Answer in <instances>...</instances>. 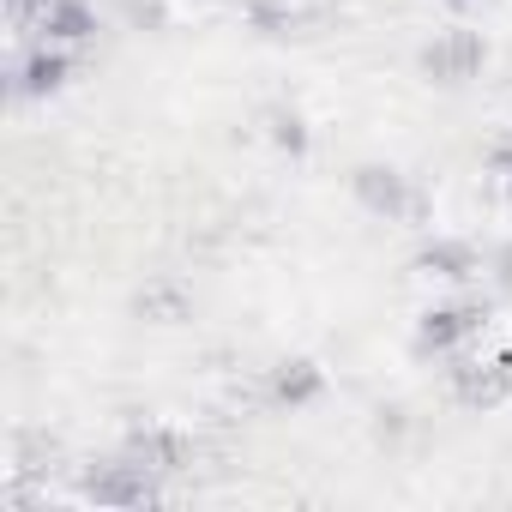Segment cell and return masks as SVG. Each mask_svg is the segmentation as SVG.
I'll return each mask as SVG.
<instances>
[{
	"mask_svg": "<svg viewBox=\"0 0 512 512\" xmlns=\"http://www.w3.org/2000/svg\"><path fill=\"white\" fill-rule=\"evenodd\" d=\"M422 67H428L434 79L458 85V79H470V73L482 67V37L452 31V37H440V43H428V49H422Z\"/></svg>",
	"mask_w": 512,
	"mask_h": 512,
	"instance_id": "obj_1",
	"label": "cell"
},
{
	"mask_svg": "<svg viewBox=\"0 0 512 512\" xmlns=\"http://www.w3.org/2000/svg\"><path fill=\"white\" fill-rule=\"evenodd\" d=\"M85 494H91V500H109V506H145V500H157V482L145 476V464H133V470H103V476H91Z\"/></svg>",
	"mask_w": 512,
	"mask_h": 512,
	"instance_id": "obj_2",
	"label": "cell"
},
{
	"mask_svg": "<svg viewBox=\"0 0 512 512\" xmlns=\"http://www.w3.org/2000/svg\"><path fill=\"white\" fill-rule=\"evenodd\" d=\"M356 193H362L368 211L410 217V187H404V175H392V169H362V175H356Z\"/></svg>",
	"mask_w": 512,
	"mask_h": 512,
	"instance_id": "obj_3",
	"label": "cell"
},
{
	"mask_svg": "<svg viewBox=\"0 0 512 512\" xmlns=\"http://www.w3.org/2000/svg\"><path fill=\"white\" fill-rule=\"evenodd\" d=\"M476 320H482V308H434L422 320V350H452L458 338L476 332Z\"/></svg>",
	"mask_w": 512,
	"mask_h": 512,
	"instance_id": "obj_4",
	"label": "cell"
},
{
	"mask_svg": "<svg viewBox=\"0 0 512 512\" xmlns=\"http://www.w3.org/2000/svg\"><path fill=\"white\" fill-rule=\"evenodd\" d=\"M458 392H464V404H500V398L512 392V356H500V362H488V368L464 374V380H458Z\"/></svg>",
	"mask_w": 512,
	"mask_h": 512,
	"instance_id": "obj_5",
	"label": "cell"
},
{
	"mask_svg": "<svg viewBox=\"0 0 512 512\" xmlns=\"http://www.w3.org/2000/svg\"><path fill=\"white\" fill-rule=\"evenodd\" d=\"M43 31L61 37V43H85L97 31V19L79 7V0H49V7H43Z\"/></svg>",
	"mask_w": 512,
	"mask_h": 512,
	"instance_id": "obj_6",
	"label": "cell"
},
{
	"mask_svg": "<svg viewBox=\"0 0 512 512\" xmlns=\"http://www.w3.org/2000/svg\"><path fill=\"white\" fill-rule=\"evenodd\" d=\"M133 464H151V470H175V464H187V440H175V434H133Z\"/></svg>",
	"mask_w": 512,
	"mask_h": 512,
	"instance_id": "obj_7",
	"label": "cell"
},
{
	"mask_svg": "<svg viewBox=\"0 0 512 512\" xmlns=\"http://www.w3.org/2000/svg\"><path fill=\"white\" fill-rule=\"evenodd\" d=\"M320 392V368L314 362H284L278 374H272V398L278 404H308Z\"/></svg>",
	"mask_w": 512,
	"mask_h": 512,
	"instance_id": "obj_8",
	"label": "cell"
},
{
	"mask_svg": "<svg viewBox=\"0 0 512 512\" xmlns=\"http://www.w3.org/2000/svg\"><path fill=\"white\" fill-rule=\"evenodd\" d=\"M61 79H67V61H61V55H37V61H25V91H31V97L55 91Z\"/></svg>",
	"mask_w": 512,
	"mask_h": 512,
	"instance_id": "obj_9",
	"label": "cell"
},
{
	"mask_svg": "<svg viewBox=\"0 0 512 512\" xmlns=\"http://www.w3.org/2000/svg\"><path fill=\"white\" fill-rule=\"evenodd\" d=\"M422 272L464 278V272H470V253H464V247H428V253H422Z\"/></svg>",
	"mask_w": 512,
	"mask_h": 512,
	"instance_id": "obj_10",
	"label": "cell"
},
{
	"mask_svg": "<svg viewBox=\"0 0 512 512\" xmlns=\"http://www.w3.org/2000/svg\"><path fill=\"white\" fill-rule=\"evenodd\" d=\"M272 127H278V145H290V151H302V145H308V133H302V121H296V115H278Z\"/></svg>",
	"mask_w": 512,
	"mask_h": 512,
	"instance_id": "obj_11",
	"label": "cell"
},
{
	"mask_svg": "<svg viewBox=\"0 0 512 512\" xmlns=\"http://www.w3.org/2000/svg\"><path fill=\"white\" fill-rule=\"evenodd\" d=\"M494 175H500V181L512 187V151H494Z\"/></svg>",
	"mask_w": 512,
	"mask_h": 512,
	"instance_id": "obj_12",
	"label": "cell"
},
{
	"mask_svg": "<svg viewBox=\"0 0 512 512\" xmlns=\"http://www.w3.org/2000/svg\"><path fill=\"white\" fill-rule=\"evenodd\" d=\"M500 266H506V284H512V253H506V260H500Z\"/></svg>",
	"mask_w": 512,
	"mask_h": 512,
	"instance_id": "obj_13",
	"label": "cell"
}]
</instances>
